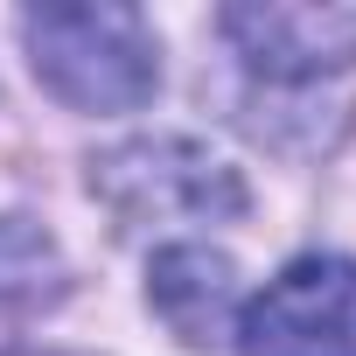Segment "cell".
<instances>
[{
    "label": "cell",
    "instance_id": "6da1fadb",
    "mask_svg": "<svg viewBox=\"0 0 356 356\" xmlns=\"http://www.w3.org/2000/svg\"><path fill=\"white\" fill-rule=\"evenodd\" d=\"M29 70L70 112H133L161 84V42L140 8L119 0H56L22 15Z\"/></svg>",
    "mask_w": 356,
    "mask_h": 356
},
{
    "label": "cell",
    "instance_id": "7a4b0ae2",
    "mask_svg": "<svg viewBox=\"0 0 356 356\" xmlns=\"http://www.w3.org/2000/svg\"><path fill=\"white\" fill-rule=\"evenodd\" d=\"M91 189L119 224H224L245 210L238 168L196 140H126L91 161Z\"/></svg>",
    "mask_w": 356,
    "mask_h": 356
},
{
    "label": "cell",
    "instance_id": "3957f363",
    "mask_svg": "<svg viewBox=\"0 0 356 356\" xmlns=\"http://www.w3.org/2000/svg\"><path fill=\"white\" fill-rule=\"evenodd\" d=\"M245 356H356V259H293L238 314Z\"/></svg>",
    "mask_w": 356,
    "mask_h": 356
},
{
    "label": "cell",
    "instance_id": "277c9868",
    "mask_svg": "<svg viewBox=\"0 0 356 356\" xmlns=\"http://www.w3.org/2000/svg\"><path fill=\"white\" fill-rule=\"evenodd\" d=\"M224 35L259 77H280V84H307L356 63V8L252 0V8H224Z\"/></svg>",
    "mask_w": 356,
    "mask_h": 356
},
{
    "label": "cell",
    "instance_id": "5b68a950",
    "mask_svg": "<svg viewBox=\"0 0 356 356\" xmlns=\"http://www.w3.org/2000/svg\"><path fill=\"white\" fill-rule=\"evenodd\" d=\"M147 300L189 349H224L238 335V314H245L238 266L210 245H168L147 273Z\"/></svg>",
    "mask_w": 356,
    "mask_h": 356
}]
</instances>
